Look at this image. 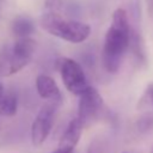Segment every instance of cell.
Masks as SVG:
<instances>
[{"instance_id":"6da1fadb","label":"cell","mask_w":153,"mask_h":153,"mask_svg":"<svg viewBox=\"0 0 153 153\" xmlns=\"http://www.w3.org/2000/svg\"><path fill=\"white\" fill-rule=\"evenodd\" d=\"M130 44V27L127 12L117 8L112 13L111 25L108 29L103 45V65L109 73H116Z\"/></svg>"},{"instance_id":"7a4b0ae2","label":"cell","mask_w":153,"mask_h":153,"mask_svg":"<svg viewBox=\"0 0 153 153\" xmlns=\"http://www.w3.org/2000/svg\"><path fill=\"white\" fill-rule=\"evenodd\" d=\"M39 23L48 33L69 43H81L86 41L91 33L88 24L65 18L61 12L48 11L41 17Z\"/></svg>"},{"instance_id":"3957f363","label":"cell","mask_w":153,"mask_h":153,"mask_svg":"<svg viewBox=\"0 0 153 153\" xmlns=\"http://www.w3.org/2000/svg\"><path fill=\"white\" fill-rule=\"evenodd\" d=\"M57 68L60 71L65 87L71 93L80 96L90 86L87 84V79L82 67L75 60L71 57H62L59 60Z\"/></svg>"},{"instance_id":"277c9868","label":"cell","mask_w":153,"mask_h":153,"mask_svg":"<svg viewBox=\"0 0 153 153\" xmlns=\"http://www.w3.org/2000/svg\"><path fill=\"white\" fill-rule=\"evenodd\" d=\"M55 111L56 102H49L44 104L36 115L31 126V142L35 147L43 145L49 136L54 123Z\"/></svg>"},{"instance_id":"5b68a950","label":"cell","mask_w":153,"mask_h":153,"mask_svg":"<svg viewBox=\"0 0 153 153\" xmlns=\"http://www.w3.org/2000/svg\"><path fill=\"white\" fill-rule=\"evenodd\" d=\"M79 97L78 117L84 123V126H87L98 116L103 106V98L100 93L92 86H88Z\"/></svg>"},{"instance_id":"8992f818","label":"cell","mask_w":153,"mask_h":153,"mask_svg":"<svg viewBox=\"0 0 153 153\" xmlns=\"http://www.w3.org/2000/svg\"><path fill=\"white\" fill-rule=\"evenodd\" d=\"M27 63L14 51L12 44H2L0 47V78H8L18 73Z\"/></svg>"},{"instance_id":"52a82bcc","label":"cell","mask_w":153,"mask_h":153,"mask_svg":"<svg viewBox=\"0 0 153 153\" xmlns=\"http://www.w3.org/2000/svg\"><path fill=\"white\" fill-rule=\"evenodd\" d=\"M84 127H85L84 123L80 121V118L78 116L75 118H73L68 123L66 130L63 131L57 148L63 152H67V153H73L75 146L78 145V142L80 140Z\"/></svg>"},{"instance_id":"ba28073f","label":"cell","mask_w":153,"mask_h":153,"mask_svg":"<svg viewBox=\"0 0 153 153\" xmlns=\"http://www.w3.org/2000/svg\"><path fill=\"white\" fill-rule=\"evenodd\" d=\"M36 91L38 96L49 102H60L61 93L55 80L48 74H39L36 78Z\"/></svg>"},{"instance_id":"9c48e42d","label":"cell","mask_w":153,"mask_h":153,"mask_svg":"<svg viewBox=\"0 0 153 153\" xmlns=\"http://www.w3.org/2000/svg\"><path fill=\"white\" fill-rule=\"evenodd\" d=\"M11 30L13 35L19 38V37H31V35L35 32V23L33 20L24 14L17 16L11 24Z\"/></svg>"},{"instance_id":"30bf717a","label":"cell","mask_w":153,"mask_h":153,"mask_svg":"<svg viewBox=\"0 0 153 153\" xmlns=\"http://www.w3.org/2000/svg\"><path fill=\"white\" fill-rule=\"evenodd\" d=\"M14 51L24 60H26L27 62H30L36 48H37V43L33 38L31 37H19L17 38V41L12 44Z\"/></svg>"},{"instance_id":"8fae6325","label":"cell","mask_w":153,"mask_h":153,"mask_svg":"<svg viewBox=\"0 0 153 153\" xmlns=\"http://www.w3.org/2000/svg\"><path fill=\"white\" fill-rule=\"evenodd\" d=\"M18 109V99L17 96L12 92L4 93L0 97V116L12 117L17 114Z\"/></svg>"},{"instance_id":"7c38bea8","label":"cell","mask_w":153,"mask_h":153,"mask_svg":"<svg viewBox=\"0 0 153 153\" xmlns=\"http://www.w3.org/2000/svg\"><path fill=\"white\" fill-rule=\"evenodd\" d=\"M66 0H44V5L48 11L54 12H61L65 8Z\"/></svg>"},{"instance_id":"4fadbf2b","label":"cell","mask_w":153,"mask_h":153,"mask_svg":"<svg viewBox=\"0 0 153 153\" xmlns=\"http://www.w3.org/2000/svg\"><path fill=\"white\" fill-rule=\"evenodd\" d=\"M137 127H139L140 131H147V130H149L153 127V117L152 116H148V115L142 116L139 120V122H137Z\"/></svg>"},{"instance_id":"5bb4252c","label":"cell","mask_w":153,"mask_h":153,"mask_svg":"<svg viewBox=\"0 0 153 153\" xmlns=\"http://www.w3.org/2000/svg\"><path fill=\"white\" fill-rule=\"evenodd\" d=\"M143 105H152L153 106V84L147 87L143 97L140 100V106H143Z\"/></svg>"},{"instance_id":"9a60e30c","label":"cell","mask_w":153,"mask_h":153,"mask_svg":"<svg viewBox=\"0 0 153 153\" xmlns=\"http://www.w3.org/2000/svg\"><path fill=\"white\" fill-rule=\"evenodd\" d=\"M87 153H103V147H102V145H100L98 141L94 140V141L90 145Z\"/></svg>"},{"instance_id":"2e32d148","label":"cell","mask_w":153,"mask_h":153,"mask_svg":"<svg viewBox=\"0 0 153 153\" xmlns=\"http://www.w3.org/2000/svg\"><path fill=\"white\" fill-rule=\"evenodd\" d=\"M4 91H5V90H4V85H2V82L0 81V97H1V96H2L4 93H5Z\"/></svg>"},{"instance_id":"e0dca14e","label":"cell","mask_w":153,"mask_h":153,"mask_svg":"<svg viewBox=\"0 0 153 153\" xmlns=\"http://www.w3.org/2000/svg\"><path fill=\"white\" fill-rule=\"evenodd\" d=\"M50 153H67V152H63V151H61V149H56V151H54V152H50Z\"/></svg>"},{"instance_id":"ac0fdd59","label":"cell","mask_w":153,"mask_h":153,"mask_svg":"<svg viewBox=\"0 0 153 153\" xmlns=\"http://www.w3.org/2000/svg\"><path fill=\"white\" fill-rule=\"evenodd\" d=\"M151 153H153V148H152V152H151Z\"/></svg>"}]
</instances>
